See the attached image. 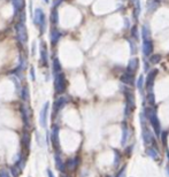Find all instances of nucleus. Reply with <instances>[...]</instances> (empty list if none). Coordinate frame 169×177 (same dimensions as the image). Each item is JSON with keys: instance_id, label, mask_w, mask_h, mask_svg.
Listing matches in <instances>:
<instances>
[{"instance_id": "nucleus-1", "label": "nucleus", "mask_w": 169, "mask_h": 177, "mask_svg": "<svg viewBox=\"0 0 169 177\" xmlns=\"http://www.w3.org/2000/svg\"><path fill=\"white\" fill-rule=\"evenodd\" d=\"M145 114L147 116V121L151 123L152 128L154 130V133L157 137H160L161 136V124L159 121V117L155 113V109L153 107H149L146 110H145Z\"/></svg>"}, {"instance_id": "nucleus-2", "label": "nucleus", "mask_w": 169, "mask_h": 177, "mask_svg": "<svg viewBox=\"0 0 169 177\" xmlns=\"http://www.w3.org/2000/svg\"><path fill=\"white\" fill-rule=\"evenodd\" d=\"M123 93L125 96V109H124V116L128 117L130 112H132L135 109V96L132 91L128 88H123Z\"/></svg>"}, {"instance_id": "nucleus-3", "label": "nucleus", "mask_w": 169, "mask_h": 177, "mask_svg": "<svg viewBox=\"0 0 169 177\" xmlns=\"http://www.w3.org/2000/svg\"><path fill=\"white\" fill-rule=\"evenodd\" d=\"M158 74H159V69H157V68H154V69L149 71L147 77L145 80V88H147L149 92H152L153 85H154V80H155V77H157Z\"/></svg>"}, {"instance_id": "nucleus-4", "label": "nucleus", "mask_w": 169, "mask_h": 177, "mask_svg": "<svg viewBox=\"0 0 169 177\" xmlns=\"http://www.w3.org/2000/svg\"><path fill=\"white\" fill-rule=\"evenodd\" d=\"M142 133H143V139H144L145 144H147V145L155 144V140H154V138H153V136H152V132L146 128V127H143Z\"/></svg>"}, {"instance_id": "nucleus-5", "label": "nucleus", "mask_w": 169, "mask_h": 177, "mask_svg": "<svg viewBox=\"0 0 169 177\" xmlns=\"http://www.w3.org/2000/svg\"><path fill=\"white\" fill-rule=\"evenodd\" d=\"M142 50L145 56H151L153 54V43H152V40H144Z\"/></svg>"}, {"instance_id": "nucleus-6", "label": "nucleus", "mask_w": 169, "mask_h": 177, "mask_svg": "<svg viewBox=\"0 0 169 177\" xmlns=\"http://www.w3.org/2000/svg\"><path fill=\"white\" fill-rule=\"evenodd\" d=\"M138 67H139V60L137 58H132V59H130V61L128 63L127 70L130 74H135L137 71V69H138Z\"/></svg>"}, {"instance_id": "nucleus-7", "label": "nucleus", "mask_w": 169, "mask_h": 177, "mask_svg": "<svg viewBox=\"0 0 169 177\" xmlns=\"http://www.w3.org/2000/svg\"><path fill=\"white\" fill-rule=\"evenodd\" d=\"M66 88V84H64V77L63 75H59L56 76V80H55V88H56V92H63Z\"/></svg>"}, {"instance_id": "nucleus-8", "label": "nucleus", "mask_w": 169, "mask_h": 177, "mask_svg": "<svg viewBox=\"0 0 169 177\" xmlns=\"http://www.w3.org/2000/svg\"><path fill=\"white\" fill-rule=\"evenodd\" d=\"M120 80L122 82V83H124L127 85H132L135 83V80H134V74H130V72H124L122 76H121V78Z\"/></svg>"}, {"instance_id": "nucleus-9", "label": "nucleus", "mask_w": 169, "mask_h": 177, "mask_svg": "<svg viewBox=\"0 0 169 177\" xmlns=\"http://www.w3.org/2000/svg\"><path fill=\"white\" fill-rule=\"evenodd\" d=\"M51 139H52L53 146L55 148H58V147H59V128H58V127H53Z\"/></svg>"}, {"instance_id": "nucleus-10", "label": "nucleus", "mask_w": 169, "mask_h": 177, "mask_svg": "<svg viewBox=\"0 0 169 177\" xmlns=\"http://www.w3.org/2000/svg\"><path fill=\"white\" fill-rule=\"evenodd\" d=\"M128 137H129V130H128V125L127 123L122 122V138H121V145H125V143L128 140Z\"/></svg>"}, {"instance_id": "nucleus-11", "label": "nucleus", "mask_w": 169, "mask_h": 177, "mask_svg": "<svg viewBox=\"0 0 169 177\" xmlns=\"http://www.w3.org/2000/svg\"><path fill=\"white\" fill-rule=\"evenodd\" d=\"M142 38L143 40H151V29L146 24L142 27Z\"/></svg>"}, {"instance_id": "nucleus-12", "label": "nucleus", "mask_w": 169, "mask_h": 177, "mask_svg": "<svg viewBox=\"0 0 169 177\" xmlns=\"http://www.w3.org/2000/svg\"><path fill=\"white\" fill-rule=\"evenodd\" d=\"M159 4H160V0H151V1H149V4H147V10L149 12H154L155 9L158 8Z\"/></svg>"}, {"instance_id": "nucleus-13", "label": "nucleus", "mask_w": 169, "mask_h": 177, "mask_svg": "<svg viewBox=\"0 0 169 177\" xmlns=\"http://www.w3.org/2000/svg\"><path fill=\"white\" fill-rule=\"evenodd\" d=\"M146 153H147V155H149V157H151L152 159H154V160H157L158 158H159V152L155 150L154 147H150V148H147Z\"/></svg>"}, {"instance_id": "nucleus-14", "label": "nucleus", "mask_w": 169, "mask_h": 177, "mask_svg": "<svg viewBox=\"0 0 169 177\" xmlns=\"http://www.w3.org/2000/svg\"><path fill=\"white\" fill-rule=\"evenodd\" d=\"M47 109H48V104H46V106L43 109V113H42V117H40V123L42 127H46V117H47Z\"/></svg>"}, {"instance_id": "nucleus-15", "label": "nucleus", "mask_w": 169, "mask_h": 177, "mask_svg": "<svg viewBox=\"0 0 169 177\" xmlns=\"http://www.w3.org/2000/svg\"><path fill=\"white\" fill-rule=\"evenodd\" d=\"M55 162H56V167H58V169H60L61 171H63L64 170V166H63L62 163V160H61V158H60V154L56 152L55 153Z\"/></svg>"}, {"instance_id": "nucleus-16", "label": "nucleus", "mask_w": 169, "mask_h": 177, "mask_svg": "<svg viewBox=\"0 0 169 177\" xmlns=\"http://www.w3.org/2000/svg\"><path fill=\"white\" fill-rule=\"evenodd\" d=\"M140 13V0H135V9H134V15L135 18L137 20L138 15Z\"/></svg>"}, {"instance_id": "nucleus-17", "label": "nucleus", "mask_w": 169, "mask_h": 177, "mask_svg": "<svg viewBox=\"0 0 169 177\" xmlns=\"http://www.w3.org/2000/svg\"><path fill=\"white\" fill-rule=\"evenodd\" d=\"M144 85H145V80L143 77V75H140L138 77V80H137V88L139 90V92L143 93V90H144Z\"/></svg>"}, {"instance_id": "nucleus-18", "label": "nucleus", "mask_w": 169, "mask_h": 177, "mask_svg": "<svg viewBox=\"0 0 169 177\" xmlns=\"http://www.w3.org/2000/svg\"><path fill=\"white\" fill-rule=\"evenodd\" d=\"M146 98H147V102H149L150 107L155 106V97H154V93L153 92H149Z\"/></svg>"}, {"instance_id": "nucleus-19", "label": "nucleus", "mask_w": 169, "mask_h": 177, "mask_svg": "<svg viewBox=\"0 0 169 177\" xmlns=\"http://www.w3.org/2000/svg\"><path fill=\"white\" fill-rule=\"evenodd\" d=\"M161 61V55L160 54H152L151 56H150V63L152 64H157V63H159Z\"/></svg>"}, {"instance_id": "nucleus-20", "label": "nucleus", "mask_w": 169, "mask_h": 177, "mask_svg": "<svg viewBox=\"0 0 169 177\" xmlns=\"http://www.w3.org/2000/svg\"><path fill=\"white\" fill-rule=\"evenodd\" d=\"M128 43H129V46H130V51H131V53L132 54L137 53V45H136V43H135L134 40L129 39V40H128Z\"/></svg>"}, {"instance_id": "nucleus-21", "label": "nucleus", "mask_w": 169, "mask_h": 177, "mask_svg": "<svg viewBox=\"0 0 169 177\" xmlns=\"http://www.w3.org/2000/svg\"><path fill=\"white\" fill-rule=\"evenodd\" d=\"M131 36L134 37L136 40L139 39V35H138V28L137 27H132L131 28Z\"/></svg>"}, {"instance_id": "nucleus-22", "label": "nucleus", "mask_w": 169, "mask_h": 177, "mask_svg": "<svg viewBox=\"0 0 169 177\" xmlns=\"http://www.w3.org/2000/svg\"><path fill=\"white\" fill-rule=\"evenodd\" d=\"M114 155H115V160H114V166L117 167L119 165H120V162H121V157H120V153L115 151V153H114Z\"/></svg>"}, {"instance_id": "nucleus-23", "label": "nucleus", "mask_w": 169, "mask_h": 177, "mask_svg": "<svg viewBox=\"0 0 169 177\" xmlns=\"http://www.w3.org/2000/svg\"><path fill=\"white\" fill-rule=\"evenodd\" d=\"M161 140H162V144L165 145V146H167V137H168V132H166V131H163V132H161Z\"/></svg>"}, {"instance_id": "nucleus-24", "label": "nucleus", "mask_w": 169, "mask_h": 177, "mask_svg": "<svg viewBox=\"0 0 169 177\" xmlns=\"http://www.w3.org/2000/svg\"><path fill=\"white\" fill-rule=\"evenodd\" d=\"M125 168H127V167H123V168L121 169V170H120V171H119V173H117V175H116L115 177H123L124 176V173H125Z\"/></svg>"}, {"instance_id": "nucleus-25", "label": "nucleus", "mask_w": 169, "mask_h": 177, "mask_svg": "<svg viewBox=\"0 0 169 177\" xmlns=\"http://www.w3.org/2000/svg\"><path fill=\"white\" fill-rule=\"evenodd\" d=\"M0 177H9L8 171H6V170H1V171H0Z\"/></svg>"}, {"instance_id": "nucleus-26", "label": "nucleus", "mask_w": 169, "mask_h": 177, "mask_svg": "<svg viewBox=\"0 0 169 177\" xmlns=\"http://www.w3.org/2000/svg\"><path fill=\"white\" fill-rule=\"evenodd\" d=\"M47 175H48V177H54V175H53V174H52V171H51L50 169L47 170Z\"/></svg>"}, {"instance_id": "nucleus-27", "label": "nucleus", "mask_w": 169, "mask_h": 177, "mask_svg": "<svg viewBox=\"0 0 169 177\" xmlns=\"http://www.w3.org/2000/svg\"><path fill=\"white\" fill-rule=\"evenodd\" d=\"M131 148H132V147H129V148L127 150V154H128V155H130V151H131Z\"/></svg>"}, {"instance_id": "nucleus-28", "label": "nucleus", "mask_w": 169, "mask_h": 177, "mask_svg": "<svg viewBox=\"0 0 169 177\" xmlns=\"http://www.w3.org/2000/svg\"><path fill=\"white\" fill-rule=\"evenodd\" d=\"M125 26L129 27V21H128V18H125Z\"/></svg>"}, {"instance_id": "nucleus-29", "label": "nucleus", "mask_w": 169, "mask_h": 177, "mask_svg": "<svg viewBox=\"0 0 169 177\" xmlns=\"http://www.w3.org/2000/svg\"><path fill=\"white\" fill-rule=\"evenodd\" d=\"M166 153H167V158L169 159V150H167V152H166Z\"/></svg>"}, {"instance_id": "nucleus-30", "label": "nucleus", "mask_w": 169, "mask_h": 177, "mask_svg": "<svg viewBox=\"0 0 169 177\" xmlns=\"http://www.w3.org/2000/svg\"><path fill=\"white\" fill-rule=\"evenodd\" d=\"M168 171H169V170H168Z\"/></svg>"}]
</instances>
